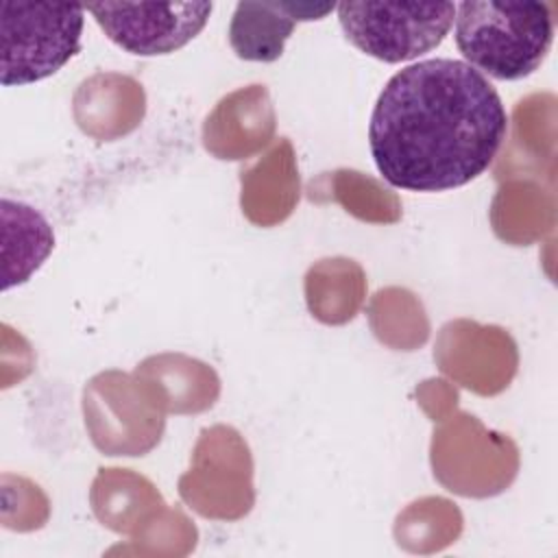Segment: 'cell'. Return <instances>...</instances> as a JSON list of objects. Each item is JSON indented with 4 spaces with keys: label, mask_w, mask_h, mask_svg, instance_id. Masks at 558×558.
<instances>
[{
    "label": "cell",
    "mask_w": 558,
    "mask_h": 558,
    "mask_svg": "<svg viewBox=\"0 0 558 558\" xmlns=\"http://www.w3.org/2000/svg\"><path fill=\"white\" fill-rule=\"evenodd\" d=\"M506 133L493 83L464 61L436 57L390 76L371 113L368 146L390 185L445 192L477 179Z\"/></svg>",
    "instance_id": "cell-1"
},
{
    "label": "cell",
    "mask_w": 558,
    "mask_h": 558,
    "mask_svg": "<svg viewBox=\"0 0 558 558\" xmlns=\"http://www.w3.org/2000/svg\"><path fill=\"white\" fill-rule=\"evenodd\" d=\"M453 22L464 63L497 81L536 72L554 41V15L545 2L466 0L456 4Z\"/></svg>",
    "instance_id": "cell-2"
},
{
    "label": "cell",
    "mask_w": 558,
    "mask_h": 558,
    "mask_svg": "<svg viewBox=\"0 0 558 558\" xmlns=\"http://www.w3.org/2000/svg\"><path fill=\"white\" fill-rule=\"evenodd\" d=\"M83 15L78 4L2 2V85H28L59 72L81 50Z\"/></svg>",
    "instance_id": "cell-3"
},
{
    "label": "cell",
    "mask_w": 558,
    "mask_h": 558,
    "mask_svg": "<svg viewBox=\"0 0 558 558\" xmlns=\"http://www.w3.org/2000/svg\"><path fill=\"white\" fill-rule=\"evenodd\" d=\"M336 11L344 37L384 63L434 50L456 20L453 2H340Z\"/></svg>",
    "instance_id": "cell-4"
},
{
    "label": "cell",
    "mask_w": 558,
    "mask_h": 558,
    "mask_svg": "<svg viewBox=\"0 0 558 558\" xmlns=\"http://www.w3.org/2000/svg\"><path fill=\"white\" fill-rule=\"evenodd\" d=\"M105 35L131 54H170L192 41L207 24L211 2H140L87 4Z\"/></svg>",
    "instance_id": "cell-5"
},
{
    "label": "cell",
    "mask_w": 558,
    "mask_h": 558,
    "mask_svg": "<svg viewBox=\"0 0 558 558\" xmlns=\"http://www.w3.org/2000/svg\"><path fill=\"white\" fill-rule=\"evenodd\" d=\"M272 109L262 85L225 98L205 124V146L220 159H240L257 150L272 133Z\"/></svg>",
    "instance_id": "cell-6"
},
{
    "label": "cell",
    "mask_w": 558,
    "mask_h": 558,
    "mask_svg": "<svg viewBox=\"0 0 558 558\" xmlns=\"http://www.w3.org/2000/svg\"><path fill=\"white\" fill-rule=\"evenodd\" d=\"M76 120L96 137H116L131 131L144 113V94L129 76L96 74L76 92Z\"/></svg>",
    "instance_id": "cell-7"
},
{
    "label": "cell",
    "mask_w": 558,
    "mask_h": 558,
    "mask_svg": "<svg viewBox=\"0 0 558 558\" xmlns=\"http://www.w3.org/2000/svg\"><path fill=\"white\" fill-rule=\"evenodd\" d=\"M294 26L288 2H238L229 24V44L244 61L270 63L281 57Z\"/></svg>",
    "instance_id": "cell-8"
},
{
    "label": "cell",
    "mask_w": 558,
    "mask_h": 558,
    "mask_svg": "<svg viewBox=\"0 0 558 558\" xmlns=\"http://www.w3.org/2000/svg\"><path fill=\"white\" fill-rule=\"evenodd\" d=\"M4 220V290L24 283L54 246L50 225L24 203L2 198Z\"/></svg>",
    "instance_id": "cell-9"
},
{
    "label": "cell",
    "mask_w": 558,
    "mask_h": 558,
    "mask_svg": "<svg viewBox=\"0 0 558 558\" xmlns=\"http://www.w3.org/2000/svg\"><path fill=\"white\" fill-rule=\"evenodd\" d=\"M299 183L292 166V150L281 142L275 153L246 174L242 207L257 225H272L286 218L296 201Z\"/></svg>",
    "instance_id": "cell-10"
},
{
    "label": "cell",
    "mask_w": 558,
    "mask_h": 558,
    "mask_svg": "<svg viewBox=\"0 0 558 558\" xmlns=\"http://www.w3.org/2000/svg\"><path fill=\"white\" fill-rule=\"evenodd\" d=\"M362 270L351 259H325L307 275V299L312 312L318 318L325 312L331 294H336L331 323H344L353 316L362 296Z\"/></svg>",
    "instance_id": "cell-11"
}]
</instances>
